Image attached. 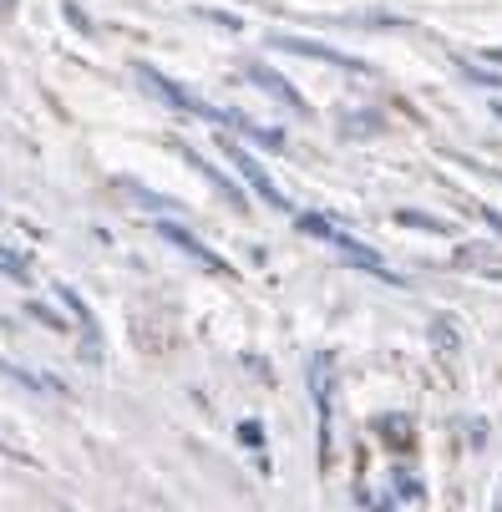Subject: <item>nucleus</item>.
I'll return each mask as SVG.
<instances>
[{
  "instance_id": "obj_1",
  "label": "nucleus",
  "mask_w": 502,
  "mask_h": 512,
  "mask_svg": "<svg viewBox=\"0 0 502 512\" xmlns=\"http://www.w3.org/2000/svg\"><path fill=\"white\" fill-rule=\"evenodd\" d=\"M295 224H300V234H310V239H320V244L340 249V254H345V259H350L355 269H371V274H381L386 284H406L401 274H391V269H386V264H381V259H376V254H371L366 244H361V239H355V234H345L340 224H330L325 213H300Z\"/></svg>"
},
{
  "instance_id": "obj_2",
  "label": "nucleus",
  "mask_w": 502,
  "mask_h": 512,
  "mask_svg": "<svg viewBox=\"0 0 502 512\" xmlns=\"http://www.w3.org/2000/svg\"><path fill=\"white\" fill-rule=\"evenodd\" d=\"M219 153H224V158L234 163V173H239V178H244V183L254 188V198H259V203H269V208H279V213L290 208V198L279 193V183H274V178L264 173V163H259V158H254L249 148H239V142H234L229 132L219 137Z\"/></svg>"
},
{
  "instance_id": "obj_3",
  "label": "nucleus",
  "mask_w": 502,
  "mask_h": 512,
  "mask_svg": "<svg viewBox=\"0 0 502 512\" xmlns=\"http://www.w3.org/2000/svg\"><path fill=\"white\" fill-rule=\"evenodd\" d=\"M137 77H142V82H148V87H153V92H158L163 102H173L178 112H193V117H203V122H219V127H229V107H213V102H203V97H193L188 87H178L173 77H163V71H158V66H148V61H142V66H137Z\"/></svg>"
},
{
  "instance_id": "obj_4",
  "label": "nucleus",
  "mask_w": 502,
  "mask_h": 512,
  "mask_svg": "<svg viewBox=\"0 0 502 512\" xmlns=\"http://www.w3.org/2000/svg\"><path fill=\"white\" fill-rule=\"evenodd\" d=\"M310 391H315V406H320V462H330V447H335V371H330V355H315L310 360Z\"/></svg>"
},
{
  "instance_id": "obj_5",
  "label": "nucleus",
  "mask_w": 502,
  "mask_h": 512,
  "mask_svg": "<svg viewBox=\"0 0 502 512\" xmlns=\"http://www.w3.org/2000/svg\"><path fill=\"white\" fill-rule=\"evenodd\" d=\"M158 234H163V244H173L178 254H188L193 264H203V269H213V274H234V269H229V259H219V254H213L193 229H183L178 218H158Z\"/></svg>"
},
{
  "instance_id": "obj_6",
  "label": "nucleus",
  "mask_w": 502,
  "mask_h": 512,
  "mask_svg": "<svg viewBox=\"0 0 502 512\" xmlns=\"http://www.w3.org/2000/svg\"><path fill=\"white\" fill-rule=\"evenodd\" d=\"M274 46H279V51H290V56L330 61V66H340V71H355V77H366V71H371L361 56H345V51H335V46H320V41H305V36H274Z\"/></svg>"
},
{
  "instance_id": "obj_7",
  "label": "nucleus",
  "mask_w": 502,
  "mask_h": 512,
  "mask_svg": "<svg viewBox=\"0 0 502 512\" xmlns=\"http://www.w3.org/2000/svg\"><path fill=\"white\" fill-rule=\"evenodd\" d=\"M244 77H249V82H259V87H264L274 102H284L290 112H310V102L295 92V82H284V77H279V71H274L269 61H244Z\"/></svg>"
},
{
  "instance_id": "obj_8",
  "label": "nucleus",
  "mask_w": 502,
  "mask_h": 512,
  "mask_svg": "<svg viewBox=\"0 0 502 512\" xmlns=\"http://www.w3.org/2000/svg\"><path fill=\"white\" fill-rule=\"evenodd\" d=\"M178 153H183V163H188V168H193L198 178H208L213 188L224 193V203H229V208H239V213L249 208V193H244V188H239V183H234V178H229V173H224L219 163H208V158H203V153H193V148H178Z\"/></svg>"
},
{
  "instance_id": "obj_9",
  "label": "nucleus",
  "mask_w": 502,
  "mask_h": 512,
  "mask_svg": "<svg viewBox=\"0 0 502 512\" xmlns=\"http://www.w3.org/2000/svg\"><path fill=\"white\" fill-rule=\"evenodd\" d=\"M0 371H6L11 381H21L26 391H46V396H66V386H61L56 376H36V371H26V365H16V360H0Z\"/></svg>"
},
{
  "instance_id": "obj_10",
  "label": "nucleus",
  "mask_w": 502,
  "mask_h": 512,
  "mask_svg": "<svg viewBox=\"0 0 502 512\" xmlns=\"http://www.w3.org/2000/svg\"><path fill=\"white\" fill-rule=\"evenodd\" d=\"M56 300L71 310V315H77L82 320V330H87V340H92V350H97V315H92V305L77 295V289H71V284H56Z\"/></svg>"
},
{
  "instance_id": "obj_11",
  "label": "nucleus",
  "mask_w": 502,
  "mask_h": 512,
  "mask_svg": "<svg viewBox=\"0 0 502 512\" xmlns=\"http://www.w3.org/2000/svg\"><path fill=\"white\" fill-rule=\"evenodd\" d=\"M376 431L391 442V452H411V447H416V426H411L406 416H381Z\"/></svg>"
},
{
  "instance_id": "obj_12",
  "label": "nucleus",
  "mask_w": 502,
  "mask_h": 512,
  "mask_svg": "<svg viewBox=\"0 0 502 512\" xmlns=\"http://www.w3.org/2000/svg\"><path fill=\"white\" fill-rule=\"evenodd\" d=\"M396 224H401V229H426V234H452V224H447V218H432V213H411V208H401V213H396Z\"/></svg>"
},
{
  "instance_id": "obj_13",
  "label": "nucleus",
  "mask_w": 502,
  "mask_h": 512,
  "mask_svg": "<svg viewBox=\"0 0 502 512\" xmlns=\"http://www.w3.org/2000/svg\"><path fill=\"white\" fill-rule=\"evenodd\" d=\"M127 193H137L142 198V208H148V213H173L178 203L168 198V193H153V188H142V183H127Z\"/></svg>"
},
{
  "instance_id": "obj_14",
  "label": "nucleus",
  "mask_w": 502,
  "mask_h": 512,
  "mask_svg": "<svg viewBox=\"0 0 502 512\" xmlns=\"http://www.w3.org/2000/svg\"><path fill=\"white\" fill-rule=\"evenodd\" d=\"M457 264H467V269H487V274H502V259H492L487 249H457Z\"/></svg>"
},
{
  "instance_id": "obj_15",
  "label": "nucleus",
  "mask_w": 502,
  "mask_h": 512,
  "mask_svg": "<svg viewBox=\"0 0 502 512\" xmlns=\"http://www.w3.org/2000/svg\"><path fill=\"white\" fill-rule=\"evenodd\" d=\"M391 482H396V497H406V502H421V482H416L406 467H396V477H391Z\"/></svg>"
},
{
  "instance_id": "obj_16",
  "label": "nucleus",
  "mask_w": 502,
  "mask_h": 512,
  "mask_svg": "<svg viewBox=\"0 0 502 512\" xmlns=\"http://www.w3.org/2000/svg\"><path fill=\"white\" fill-rule=\"evenodd\" d=\"M239 442H244L249 452H264V426H259V421H239Z\"/></svg>"
},
{
  "instance_id": "obj_17",
  "label": "nucleus",
  "mask_w": 502,
  "mask_h": 512,
  "mask_svg": "<svg viewBox=\"0 0 502 512\" xmlns=\"http://www.w3.org/2000/svg\"><path fill=\"white\" fill-rule=\"evenodd\" d=\"M31 320H41V325H46V330H71V325H66V320H61V315H56V310H46V305H41V300H31Z\"/></svg>"
},
{
  "instance_id": "obj_18",
  "label": "nucleus",
  "mask_w": 502,
  "mask_h": 512,
  "mask_svg": "<svg viewBox=\"0 0 502 512\" xmlns=\"http://www.w3.org/2000/svg\"><path fill=\"white\" fill-rule=\"evenodd\" d=\"M467 77H472L477 87H502V77H492V71H477V66H467Z\"/></svg>"
},
{
  "instance_id": "obj_19",
  "label": "nucleus",
  "mask_w": 502,
  "mask_h": 512,
  "mask_svg": "<svg viewBox=\"0 0 502 512\" xmlns=\"http://www.w3.org/2000/svg\"><path fill=\"white\" fill-rule=\"evenodd\" d=\"M66 21H71V26H82V31H92V21H87L77 6H66Z\"/></svg>"
},
{
  "instance_id": "obj_20",
  "label": "nucleus",
  "mask_w": 502,
  "mask_h": 512,
  "mask_svg": "<svg viewBox=\"0 0 502 512\" xmlns=\"http://www.w3.org/2000/svg\"><path fill=\"white\" fill-rule=\"evenodd\" d=\"M0 452H6V457H16V462H31V457H26L21 447H11V442H6V436H0Z\"/></svg>"
},
{
  "instance_id": "obj_21",
  "label": "nucleus",
  "mask_w": 502,
  "mask_h": 512,
  "mask_svg": "<svg viewBox=\"0 0 502 512\" xmlns=\"http://www.w3.org/2000/svg\"><path fill=\"white\" fill-rule=\"evenodd\" d=\"M482 218H487V224H492V229L502 234V213H497V208H482Z\"/></svg>"
},
{
  "instance_id": "obj_22",
  "label": "nucleus",
  "mask_w": 502,
  "mask_h": 512,
  "mask_svg": "<svg viewBox=\"0 0 502 512\" xmlns=\"http://www.w3.org/2000/svg\"><path fill=\"white\" fill-rule=\"evenodd\" d=\"M492 61H502V46H497V51H492Z\"/></svg>"
},
{
  "instance_id": "obj_23",
  "label": "nucleus",
  "mask_w": 502,
  "mask_h": 512,
  "mask_svg": "<svg viewBox=\"0 0 502 512\" xmlns=\"http://www.w3.org/2000/svg\"><path fill=\"white\" fill-rule=\"evenodd\" d=\"M0 11H11V0H0Z\"/></svg>"
}]
</instances>
